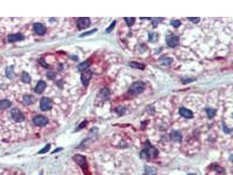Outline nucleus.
<instances>
[{
  "instance_id": "f03ea898",
  "label": "nucleus",
  "mask_w": 233,
  "mask_h": 175,
  "mask_svg": "<svg viewBox=\"0 0 233 175\" xmlns=\"http://www.w3.org/2000/svg\"><path fill=\"white\" fill-rule=\"evenodd\" d=\"M166 40L167 45L171 48L177 47L180 42V38L174 35H167L166 37Z\"/></svg>"
},
{
  "instance_id": "473e14b6",
  "label": "nucleus",
  "mask_w": 233,
  "mask_h": 175,
  "mask_svg": "<svg viewBox=\"0 0 233 175\" xmlns=\"http://www.w3.org/2000/svg\"><path fill=\"white\" fill-rule=\"evenodd\" d=\"M86 123H87L86 122H84L80 124V127H79V129H80V128H82L84 127L85 126H86Z\"/></svg>"
},
{
  "instance_id": "1a4fd4ad",
  "label": "nucleus",
  "mask_w": 233,
  "mask_h": 175,
  "mask_svg": "<svg viewBox=\"0 0 233 175\" xmlns=\"http://www.w3.org/2000/svg\"><path fill=\"white\" fill-rule=\"evenodd\" d=\"M75 161L80 165L83 168L86 167V159L84 156L80 155H75L74 156Z\"/></svg>"
},
{
  "instance_id": "c756f323",
  "label": "nucleus",
  "mask_w": 233,
  "mask_h": 175,
  "mask_svg": "<svg viewBox=\"0 0 233 175\" xmlns=\"http://www.w3.org/2000/svg\"><path fill=\"white\" fill-rule=\"evenodd\" d=\"M96 31H97V29H93V30H92V31H89V32H85L84 33H83L82 35H81L80 37H84V36H86L91 35L93 34V33H94L95 32H96Z\"/></svg>"
},
{
  "instance_id": "aec40b11",
  "label": "nucleus",
  "mask_w": 233,
  "mask_h": 175,
  "mask_svg": "<svg viewBox=\"0 0 233 175\" xmlns=\"http://www.w3.org/2000/svg\"><path fill=\"white\" fill-rule=\"evenodd\" d=\"M160 61L161 64L163 65H170L172 64L173 62V59L171 57H167V58H161L160 60Z\"/></svg>"
},
{
  "instance_id": "9b49d317",
  "label": "nucleus",
  "mask_w": 233,
  "mask_h": 175,
  "mask_svg": "<svg viewBox=\"0 0 233 175\" xmlns=\"http://www.w3.org/2000/svg\"><path fill=\"white\" fill-rule=\"evenodd\" d=\"M179 113L182 116L185 117L186 119H192L194 117L193 112L185 107L180 108Z\"/></svg>"
},
{
  "instance_id": "0eeeda50",
  "label": "nucleus",
  "mask_w": 233,
  "mask_h": 175,
  "mask_svg": "<svg viewBox=\"0 0 233 175\" xmlns=\"http://www.w3.org/2000/svg\"><path fill=\"white\" fill-rule=\"evenodd\" d=\"M157 150L153 147H148V148L145 149L142 151V152L141 153V155L142 158L149 157V156H150L151 155H152L154 156V155H157Z\"/></svg>"
},
{
  "instance_id": "6ab92c4d",
  "label": "nucleus",
  "mask_w": 233,
  "mask_h": 175,
  "mask_svg": "<svg viewBox=\"0 0 233 175\" xmlns=\"http://www.w3.org/2000/svg\"><path fill=\"white\" fill-rule=\"evenodd\" d=\"M6 72L7 77H8L9 78L12 79V78H14L15 77V73L14 71V69H13L12 66L8 67L6 69Z\"/></svg>"
},
{
  "instance_id": "f257e3e1",
  "label": "nucleus",
  "mask_w": 233,
  "mask_h": 175,
  "mask_svg": "<svg viewBox=\"0 0 233 175\" xmlns=\"http://www.w3.org/2000/svg\"><path fill=\"white\" fill-rule=\"evenodd\" d=\"M145 84L142 81H137L133 82L131 86H130L128 92L131 95H137L141 93H142L145 90Z\"/></svg>"
},
{
  "instance_id": "20e7f679",
  "label": "nucleus",
  "mask_w": 233,
  "mask_h": 175,
  "mask_svg": "<svg viewBox=\"0 0 233 175\" xmlns=\"http://www.w3.org/2000/svg\"><path fill=\"white\" fill-rule=\"evenodd\" d=\"M90 21L89 18H80L77 21V27L78 29H85L90 26Z\"/></svg>"
},
{
  "instance_id": "c85d7f7f",
  "label": "nucleus",
  "mask_w": 233,
  "mask_h": 175,
  "mask_svg": "<svg viewBox=\"0 0 233 175\" xmlns=\"http://www.w3.org/2000/svg\"><path fill=\"white\" fill-rule=\"evenodd\" d=\"M188 19H189L190 21L193 22L194 23H198L200 21V18L198 17H191V18H187Z\"/></svg>"
},
{
  "instance_id": "4be33fe9",
  "label": "nucleus",
  "mask_w": 233,
  "mask_h": 175,
  "mask_svg": "<svg viewBox=\"0 0 233 175\" xmlns=\"http://www.w3.org/2000/svg\"><path fill=\"white\" fill-rule=\"evenodd\" d=\"M206 113L209 119H212L216 115V110H215L214 109H212V108L207 109H206Z\"/></svg>"
},
{
  "instance_id": "dca6fc26",
  "label": "nucleus",
  "mask_w": 233,
  "mask_h": 175,
  "mask_svg": "<svg viewBox=\"0 0 233 175\" xmlns=\"http://www.w3.org/2000/svg\"><path fill=\"white\" fill-rule=\"evenodd\" d=\"M170 137L174 141H180L182 136L181 133L178 131H173L170 134Z\"/></svg>"
},
{
  "instance_id": "ddd939ff",
  "label": "nucleus",
  "mask_w": 233,
  "mask_h": 175,
  "mask_svg": "<svg viewBox=\"0 0 233 175\" xmlns=\"http://www.w3.org/2000/svg\"><path fill=\"white\" fill-rule=\"evenodd\" d=\"M46 87V82L43 81H40L37 83V86L35 88V92L37 94H40L44 91Z\"/></svg>"
},
{
  "instance_id": "7ed1b4c3",
  "label": "nucleus",
  "mask_w": 233,
  "mask_h": 175,
  "mask_svg": "<svg viewBox=\"0 0 233 175\" xmlns=\"http://www.w3.org/2000/svg\"><path fill=\"white\" fill-rule=\"evenodd\" d=\"M11 115L12 119L16 122H22L25 119L21 111L17 108H14L11 110Z\"/></svg>"
},
{
  "instance_id": "7c9ffc66",
  "label": "nucleus",
  "mask_w": 233,
  "mask_h": 175,
  "mask_svg": "<svg viewBox=\"0 0 233 175\" xmlns=\"http://www.w3.org/2000/svg\"><path fill=\"white\" fill-rule=\"evenodd\" d=\"M50 144H47L44 148H43L40 151L39 153H40V154L46 153V152H47L48 151V150L50 149Z\"/></svg>"
},
{
  "instance_id": "4468645a",
  "label": "nucleus",
  "mask_w": 233,
  "mask_h": 175,
  "mask_svg": "<svg viewBox=\"0 0 233 175\" xmlns=\"http://www.w3.org/2000/svg\"><path fill=\"white\" fill-rule=\"evenodd\" d=\"M149 42L150 43L157 42L159 39V34L156 32H150L148 34Z\"/></svg>"
},
{
  "instance_id": "cd10ccee",
  "label": "nucleus",
  "mask_w": 233,
  "mask_h": 175,
  "mask_svg": "<svg viewBox=\"0 0 233 175\" xmlns=\"http://www.w3.org/2000/svg\"><path fill=\"white\" fill-rule=\"evenodd\" d=\"M116 21H114V22L111 23V25H110V27H108L107 29H106V32L107 33H110L111 32L114 28V27L116 26Z\"/></svg>"
},
{
  "instance_id": "f8f14e48",
  "label": "nucleus",
  "mask_w": 233,
  "mask_h": 175,
  "mask_svg": "<svg viewBox=\"0 0 233 175\" xmlns=\"http://www.w3.org/2000/svg\"><path fill=\"white\" fill-rule=\"evenodd\" d=\"M25 39L24 36L21 34V33H16V34H13V35H10L8 36V40L10 42H18L21 41Z\"/></svg>"
},
{
  "instance_id": "b1692460",
  "label": "nucleus",
  "mask_w": 233,
  "mask_h": 175,
  "mask_svg": "<svg viewBox=\"0 0 233 175\" xmlns=\"http://www.w3.org/2000/svg\"><path fill=\"white\" fill-rule=\"evenodd\" d=\"M89 65H90V63L88 61H85V62L80 63L78 65V69L80 71H84L85 69H86L88 67H89Z\"/></svg>"
},
{
  "instance_id": "5701e85b",
  "label": "nucleus",
  "mask_w": 233,
  "mask_h": 175,
  "mask_svg": "<svg viewBox=\"0 0 233 175\" xmlns=\"http://www.w3.org/2000/svg\"><path fill=\"white\" fill-rule=\"evenodd\" d=\"M125 21L126 22L128 27H132L133 25L135 23L136 18L134 17H131V18H124Z\"/></svg>"
},
{
  "instance_id": "f3484780",
  "label": "nucleus",
  "mask_w": 233,
  "mask_h": 175,
  "mask_svg": "<svg viewBox=\"0 0 233 175\" xmlns=\"http://www.w3.org/2000/svg\"><path fill=\"white\" fill-rule=\"evenodd\" d=\"M110 95V92H109L108 90L107 89V88L103 89L102 90H101L100 92V97L101 99H103L104 100H106V101L109 99Z\"/></svg>"
},
{
  "instance_id": "9d476101",
  "label": "nucleus",
  "mask_w": 233,
  "mask_h": 175,
  "mask_svg": "<svg viewBox=\"0 0 233 175\" xmlns=\"http://www.w3.org/2000/svg\"><path fill=\"white\" fill-rule=\"evenodd\" d=\"M35 31L39 35H43L46 33V27L43 25L42 23H36L33 25Z\"/></svg>"
},
{
  "instance_id": "2eb2a0df",
  "label": "nucleus",
  "mask_w": 233,
  "mask_h": 175,
  "mask_svg": "<svg viewBox=\"0 0 233 175\" xmlns=\"http://www.w3.org/2000/svg\"><path fill=\"white\" fill-rule=\"evenodd\" d=\"M129 65L132 67L133 69H141V70H143V69H145V65L142 63H138L137 61H131L129 63Z\"/></svg>"
},
{
  "instance_id": "a878e982",
  "label": "nucleus",
  "mask_w": 233,
  "mask_h": 175,
  "mask_svg": "<svg viewBox=\"0 0 233 175\" xmlns=\"http://www.w3.org/2000/svg\"><path fill=\"white\" fill-rule=\"evenodd\" d=\"M153 21H152V25H153V27H156L157 26V25L159 23L162 21L163 18H153Z\"/></svg>"
},
{
  "instance_id": "6e6552de",
  "label": "nucleus",
  "mask_w": 233,
  "mask_h": 175,
  "mask_svg": "<svg viewBox=\"0 0 233 175\" xmlns=\"http://www.w3.org/2000/svg\"><path fill=\"white\" fill-rule=\"evenodd\" d=\"M33 123L39 126H44L48 123V119L44 116L39 115L34 118Z\"/></svg>"
},
{
  "instance_id": "39448f33",
  "label": "nucleus",
  "mask_w": 233,
  "mask_h": 175,
  "mask_svg": "<svg viewBox=\"0 0 233 175\" xmlns=\"http://www.w3.org/2000/svg\"><path fill=\"white\" fill-rule=\"evenodd\" d=\"M52 102L48 98H43L40 101V109L43 111H46L52 108Z\"/></svg>"
},
{
  "instance_id": "393cba45",
  "label": "nucleus",
  "mask_w": 233,
  "mask_h": 175,
  "mask_svg": "<svg viewBox=\"0 0 233 175\" xmlns=\"http://www.w3.org/2000/svg\"><path fill=\"white\" fill-rule=\"evenodd\" d=\"M34 101H35V99H34V98L33 96H25L23 98V101L25 103V104H27V105L32 104Z\"/></svg>"
},
{
  "instance_id": "bb28decb",
  "label": "nucleus",
  "mask_w": 233,
  "mask_h": 175,
  "mask_svg": "<svg viewBox=\"0 0 233 175\" xmlns=\"http://www.w3.org/2000/svg\"><path fill=\"white\" fill-rule=\"evenodd\" d=\"M171 25L174 27H178L181 25V22L180 20H172L170 22Z\"/></svg>"
},
{
  "instance_id": "2f4dec72",
  "label": "nucleus",
  "mask_w": 233,
  "mask_h": 175,
  "mask_svg": "<svg viewBox=\"0 0 233 175\" xmlns=\"http://www.w3.org/2000/svg\"><path fill=\"white\" fill-rule=\"evenodd\" d=\"M40 61V64H42L43 66H44V67H48L47 65V64H46V63H45V61H44V60H43V59H42V58H41Z\"/></svg>"
},
{
  "instance_id": "412c9836",
  "label": "nucleus",
  "mask_w": 233,
  "mask_h": 175,
  "mask_svg": "<svg viewBox=\"0 0 233 175\" xmlns=\"http://www.w3.org/2000/svg\"><path fill=\"white\" fill-rule=\"evenodd\" d=\"M22 80L25 83H29L31 81V78L27 73L23 72L22 75Z\"/></svg>"
},
{
  "instance_id": "72a5a7b5",
  "label": "nucleus",
  "mask_w": 233,
  "mask_h": 175,
  "mask_svg": "<svg viewBox=\"0 0 233 175\" xmlns=\"http://www.w3.org/2000/svg\"><path fill=\"white\" fill-rule=\"evenodd\" d=\"M188 175H195L194 174H192V173H190V174H188Z\"/></svg>"
},
{
  "instance_id": "423d86ee",
  "label": "nucleus",
  "mask_w": 233,
  "mask_h": 175,
  "mask_svg": "<svg viewBox=\"0 0 233 175\" xmlns=\"http://www.w3.org/2000/svg\"><path fill=\"white\" fill-rule=\"evenodd\" d=\"M92 71L90 70H88L84 72L81 75L82 83L85 86H88L89 84V81H90L91 78H92Z\"/></svg>"
},
{
  "instance_id": "a211bd4d",
  "label": "nucleus",
  "mask_w": 233,
  "mask_h": 175,
  "mask_svg": "<svg viewBox=\"0 0 233 175\" xmlns=\"http://www.w3.org/2000/svg\"><path fill=\"white\" fill-rule=\"evenodd\" d=\"M11 106V102L8 100H1L0 101V109L5 110L10 108Z\"/></svg>"
}]
</instances>
